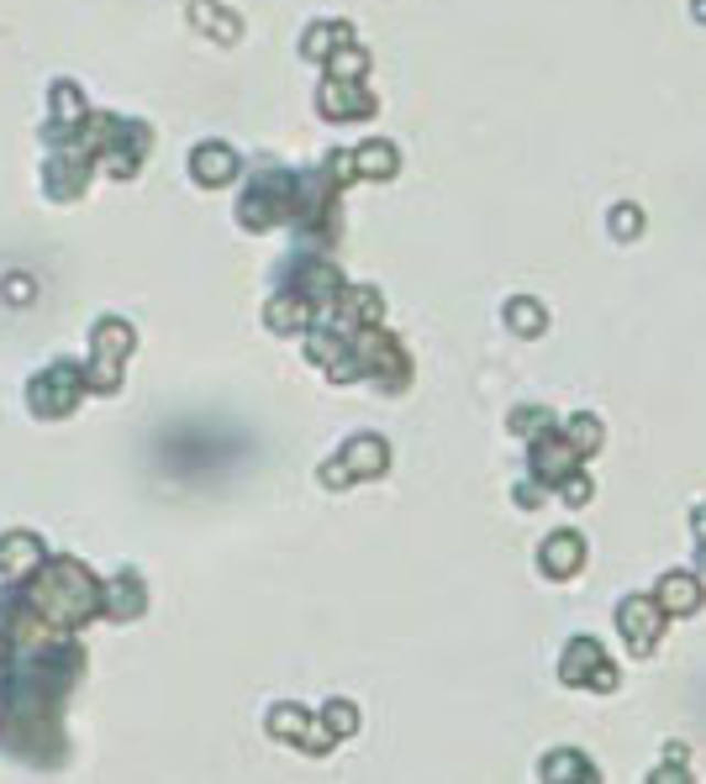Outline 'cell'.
Returning <instances> with one entry per match:
<instances>
[{
    "instance_id": "cell-1",
    "label": "cell",
    "mask_w": 706,
    "mask_h": 784,
    "mask_svg": "<svg viewBox=\"0 0 706 784\" xmlns=\"http://www.w3.org/2000/svg\"><path fill=\"white\" fill-rule=\"evenodd\" d=\"M22 590L37 606V617L58 632H74L90 617H100V579L79 558H48L32 579H22Z\"/></svg>"
},
{
    "instance_id": "cell-2",
    "label": "cell",
    "mask_w": 706,
    "mask_h": 784,
    "mask_svg": "<svg viewBox=\"0 0 706 784\" xmlns=\"http://www.w3.org/2000/svg\"><path fill=\"white\" fill-rule=\"evenodd\" d=\"M295 216V174L291 168H259L238 195V227L269 232V227H291Z\"/></svg>"
},
{
    "instance_id": "cell-3",
    "label": "cell",
    "mask_w": 706,
    "mask_h": 784,
    "mask_svg": "<svg viewBox=\"0 0 706 784\" xmlns=\"http://www.w3.org/2000/svg\"><path fill=\"white\" fill-rule=\"evenodd\" d=\"M348 348L359 358L365 380L380 384L385 395H401V390L412 384V358H406V348H401L385 327H359V333H348Z\"/></svg>"
},
{
    "instance_id": "cell-4",
    "label": "cell",
    "mask_w": 706,
    "mask_h": 784,
    "mask_svg": "<svg viewBox=\"0 0 706 784\" xmlns=\"http://www.w3.org/2000/svg\"><path fill=\"white\" fill-rule=\"evenodd\" d=\"M96 164L106 174H117V179H132L138 168H143L148 148H153V132H148V121H132V117H96Z\"/></svg>"
},
{
    "instance_id": "cell-5",
    "label": "cell",
    "mask_w": 706,
    "mask_h": 784,
    "mask_svg": "<svg viewBox=\"0 0 706 784\" xmlns=\"http://www.w3.org/2000/svg\"><path fill=\"white\" fill-rule=\"evenodd\" d=\"M79 395H90L85 390V363H74V358H53L43 374H32L26 384V405H32V416H43V422H58V416H69Z\"/></svg>"
},
{
    "instance_id": "cell-6",
    "label": "cell",
    "mask_w": 706,
    "mask_h": 784,
    "mask_svg": "<svg viewBox=\"0 0 706 784\" xmlns=\"http://www.w3.org/2000/svg\"><path fill=\"white\" fill-rule=\"evenodd\" d=\"M560 679L575 689H617V664L607 658V647L596 638H569L564 642V658H560Z\"/></svg>"
},
{
    "instance_id": "cell-7",
    "label": "cell",
    "mask_w": 706,
    "mask_h": 784,
    "mask_svg": "<svg viewBox=\"0 0 706 784\" xmlns=\"http://www.w3.org/2000/svg\"><path fill=\"white\" fill-rule=\"evenodd\" d=\"M664 621H670V611L659 606L654 595H628V600L617 606V632H622V642L633 647L638 658L659 647V638H664Z\"/></svg>"
},
{
    "instance_id": "cell-8",
    "label": "cell",
    "mask_w": 706,
    "mask_h": 784,
    "mask_svg": "<svg viewBox=\"0 0 706 784\" xmlns=\"http://www.w3.org/2000/svg\"><path fill=\"white\" fill-rule=\"evenodd\" d=\"M280 285L295 290V295H306V301L317 306V322H322V311L338 301L343 274H338V269H333L327 259H291L285 269H280Z\"/></svg>"
},
{
    "instance_id": "cell-9",
    "label": "cell",
    "mask_w": 706,
    "mask_h": 784,
    "mask_svg": "<svg viewBox=\"0 0 706 784\" xmlns=\"http://www.w3.org/2000/svg\"><path fill=\"white\" fill-rule=\"evenodd\" d=\"M269 732L285 737V742H295L301 753H312V759H322V753H333L338 748V737L327 732V721H312V716L301 711V706H274L269 711Z\"/></svg>"
},
{
    "instance_id": "cell-10",
    "label": "cell",
    "mask_w": 706,
    "mask_h": 784,
    "mask_svg": "<svg viewBox=\"0 0 706 784\" xmlns=\"http://www.w3.org/2000/svg\"><path fill=\"white\" fill-rule=\"evenodd\" d=\"M317 111L327 121H365L380 111V100L365 90V79H322V90H317Z\"/></svg>"
},
{
    "instance_id": "cell-11",
    "label": "cell",
    "mask_w": 706,
    "mask_h": 784,
    "mask_svg": "<svg viewBox=\"0 0 706 784\" xmlns=\"http://www.w3.org/2000/svg\"><path fill=\"white\" fill-rule=\"evenodd\" d=\"M528 464H533V479H543L548 490H560V479L580 469V453H575V443L554 427V432H543V437L528 443Z\"/></svg>"
},
{
    "instance_id": "cell-12",
    "label": "cell",
    "mask_w": 706,
    "mask_h": 784,
    "mask_svg": "<svg viewBox=\"0 0 706 784\" xmlns=\"http://www.w3.org/2000/svg\"><path fill=\"white\" fill-rule=\"evenodd\" d=\"M148 590H143V574L138 569H117L111 579H100V611L111 621H132L143 617Z\"/></svg>"
},
{
    "instance_id": "cell-13",
    "label": "cell",
    "mask_w": 706,
    "mask_h": 784,
    "mask_svg": "<svg viewBox=\"0 0 706 784\" xmlns=\"http://www.w3.org/2000/svg\"><path fill=\"white\" fill-rule=\"evenodd\" d=\"M43 564H48V553H43V543H37L32 532H6V537H0V574H6V579L22 585V579H32Z\"/></svg>"
},
{
    "instance_id": "cell-14",
    "label": "cell",
    "mask_w": 706,
    "mask_h": 784,
    "mask_svg": "<svg viewBox=\"0 0 706 784\" xmlns=\"http://www.w3.org/2000/svg\"><path fill=\"white\" fill-rule=\"evenodd\" d=\"M537 564H543V574L548 579H575L585 564V543L580 532H548L543 537V547H537Z\"/></svg>"
},
{
    "instance_id": "cell-15",
    "label": "cell",
    "mask_w": 706,
    "mask_h": 784,
    "mask_svg": "<svg viewBox=\"0 0 706 784\" xmlns=\"http://www.w3.org/2000/svg\"><path fill=\"white\" fill-rule=\"evenodd\" d=\"M264 322H269V333L295 337V333H306V327H317V306H312L306 295H295V290L280 285V295H274L264 311Z\"/></svg>"
},
{
    "instance_id": "cell-16",
    "label": "cell",
    "mask_w": 706,
    "mask_h": 784,
    "mask_svg": "<svg viewBox=\"0 0 706 784\" xmlns=\"http://www.w3.org/2000/svg\"><path fill=\"white\" fill-rule=\"evenodd\" d=\"M90 121V106H85V96H79V85H69V79H58L53 85V127H48V143H69L74 132Z\"/></svg>"
},
{
    "instance_id": "cell-17",
    "label": "cell",
    "mask_w": 706,
    "mask_h": 784,
    "mask_svg": "<svg viewBox=\"0 0 706 784\" xmlns=\"http://www.w3.org/2000/svg\"><path fill=\"white\" fill-rule=\"evenodd\" d=\"M191 174H195V185L221 190V185H232V179H238V153H232L227 143H200L191 153Z\"/></svg>"
},
{
    "instance_id": "cell-18",
    "label": "cell",
    "mask_w": 706,
    "mask_h": 784,
    "mask_svg": "<svg viewBox=\"0 0 706 784\" xmlns=\"http://www.w3.org/2000/svg\"><path fill=\"white\" fill-rule=\"evenodd\" d=\"M654 600L670 611V617H696V611L706 606L702 579H696V574H685V569L664 574V579H659V590H654Z\"/></svg>"
},
{
    "instance_id": "cell-19",
    "label": "cell",
    "mask_w": 706,
    "mask_h": 784,
    "mask_svg": "<svg viewBox=\"0 0 706 784\" xmlns=\"http://www.w3.org/2000/svg\"><path fill=\"white\" fill-rule=\"evenodd\" d=\"M343 464H348V475L354 479H380L390 469V448H385V437H374V432H365V437H354L348 448L338 453Z\"/></svg>"
},
{
    "instance_id": "cell-20",
    "label": "cell",
    "mask_w": 706,
    "mask_h": 784,
    "mask_svg": "<svg viewBox=\"0 0 706 784\" xmlns=\"http://www.w3.org/2000/svg\"><path fill=\"white\" fill-rule=\"evenodd\" d=\"M537 780H548V784H596L601 774H596V763L585 759V753L560 748V753H548V759L537 763Z\"/></svg>"
},
{
    "instance_id": "cell-21",
    "label": "cell",
    "mask_w": 706,
    "mask_h": 784,
    "mask_svg": "<svg viewBox=\"0 0 706 784\" xmlns=\"http://www.w3.org/2000/svg\"><path fill=\"white\" fill-rule=\"evenodd\" d=\"M395 168H401V153H395V143H385V138L354 148V174H359V179H390Z\"/></svg>"
},
{
    "instance_id": "cell-22",
    "label": "cell",
    "mask_w": 706,
    "mask_h": 784,
    "mask_svg": "<svg viewBox=\"0 0 706 784\" xmlns=\"http://www.w3.org/2000/svg\"><path fill=\"white\" fill-rule=\"evenodd\" d=\"M90 342H96V353L122 358V363H127V353H132L138 333H132V322H122V316H100L96 333H90Z\"/></svg>"
},
{
    "instance_id": "cell-23",
    "label": "cell",
    "mask_w": 706,
    "mask_h": 784,
    "mask_svg": "<svg viewBox=\"0 0 706 784\" xmlns=\"http://www.w3.org/2000/svg\"><path fill=\"white\" fill-rule=\"evenodd\" d=\"M191 22L200 26V32H211L217 43H238V32H243L238 17H232V11H221L217 0H191Z\"/></svg>"
},
{
    "instance_id": "cell-24",
    "label": "cell",
    "mask_w": 706,
    "mask_h": 784,
    "mask_svg": "<svg viewBox=\"0 0 706 784\" xmlns=\"http://www.w3.org/2000/svg\"><path fill=\"white\" fill-rule=\"evenodd\" d=\"M343 43H354V26H348V22H312V32H306L301 53H306V58H317V64H327V53L343 48Z\"/></svg>"
},
{
    "instance_id": "cell-25",
    "label": "cell",
    "mask_w": 706,
    "mask_h": 784,
    "mask_svg": "<svg viewBox=\"0 0 706 784\" xmlns=\"http://www.w3.org/2000/svg\"><path fill=\"white\" fill-rule=\"evenodd\" d=\"M507 327H512L517 337H543V327H548V311L537 306L533 295H517V301H507Z\"/></svg>"
},
{
    "instance_id": "cell-26",
    "label": "cell",
    "mask_w": 706,
    "mask_h": 784,
    "mask_svg": "<svg viewBox=\"0 0 706 784\" xmlns=\"http://www.w3.org/2000/svg\"><path fill=\"white\" fill-rule=\"evenodd\" d=\"M343 353H348V337L343 333H333V327H306V358H312L317 369H333Z\"/></svg>"
},
{
    "instance_id": "cell-27",
    "label": "cell",
    "mask_w": 706,
    "mask_h": 784,
    "mask_svg": "<svg viewBox=\"0 0 706 784\" xmlns=\"http://www.w3.org/2000/svg\"><path fill=\"white\" fill-rule=\"evenodd\" d=\"M85 390L90 395H117L122 390V358H106V353L90 358L85 363Z\"/></svg>"
},
{
    "instance_id": "cell-28",
    "label": "cell",
    "mask_w": 706,
    "mask_h": 784,
    "mask_svg": "<svg viewBox=\"0 0 706 784\" xmlns=\"http://www.w3.org/2000/svg\"><path fill=\"white\" fill-rule=\"evenodd\" d=\"M564 437L575 443L580 458H590V453H601V443H607V427H601L590 411H580V416H569V422H564Z\"/></svg>"
},
{
    "instance_id": "cell-29",
    "label": "cell",
    "mask_w": 706,
    "mask_h": 784,
    "mask_svg": "<svg viewBox=\"0 0 706 784\" xmlns=\"http://www.w3.org/2000/svg\"><path fill=\"white\" fill-rule=\"evenodd\" d=\"M554 427H560V416H554L548 405H517L512 411V432L517 437H528V443L543 437V432H554Z\"/></svg>"
},
{
    "instance_id": "cell-30",
    "label": "cell",
    "mask_w": 706,
    "mask_h": 784,
    "mask_svg": "<svg viewBox=\"0 0 706 784\" xmlns=\"http://www.w3.org/2000/svg\"><path fill=\"white\" fill-rule=\"evenodd\" d=\"M327 74L333 79H365L369 74V53L359 43H343V48L327 53Z\"/></svg>"
},
{
    "instance_id": "cell-31",
    "label": "cell",
    "mask_w": 706,
    "mask_h": 784,
    "mask_svg": "<svg viewBox=\"0 0 706 784\" xmlns=\"http://www.w3.org/2000/svg\"><path fill=\"white\" fill-rule=\"evenodd\" d=\"M322 721H327V732L338 737H354L359 732V711H354V706H348V700H327V711H322Z\"/></svg>"
},
{
    "instance_id": "cell-32",
    "label": "cell",
    "mask_w": 706,
    "mask_h": 784,
    "mask_svg": "<svg viewBox=\"0 0 706 784\" xmlns=\"http://www.w3.org/2000/svg\"><path fill=\"white\" fill-rule=\"evenodd\" d=\"M554 496H560L564 505H585V500L596 496V484H590V475H580V469H575V475L560 479V490H554Z\"/></svg>"
},
{
    "instance_id": "cell-33",
    "label": "cell",
    "mask_w": 706,
    "mask_h": 784,
    "mask_svg": "<svg viewBox=\"0 0 706 784\" xmlns=\"http://www.w3.org/2000/svg\"><path fill=\"white\" fill-rule=\"evenodd\" d=\"M611 232L622 242H633L638 232H643V211H638V206H617V211H611Z\"/></svg>"
},
{
    "instance_id": "cell-34",
    "label": "cell",
    "mask_w": 706,
    "mask_h": 784,
    "mask_svg": "<svg viewBox=\"0 0 706 784\" xmlns=\"http://www.w3.org/2000/svg\"><path fill=\"white\" fill-rule=\"evenodd\" d=\"M554 496V490H548V484H543V479H522V484H517L512 490V500L517 505H522V511H537V505H543V500Z\"/></svg>"
},
{
    "instance_id": "cell-35",
    "label": "cell",
    "mask_w": 706,
    "mask_h": 784,
    "mask_svg": "<svg viewBox=\"0 0 706 784\" xmlns=\"http://www.w3.org/2000/svg\"><path fill=\"white\" fill-rule=\"evenodd\" d=\"M322 168H327L338 185H354V179H359V174H354V153H333V159H327Z\"/></svg>"
},
{
    "instance_id": "cell-36",
    "label": "cell",
    "mask_w": 706,
    "mask_h": 784,
    "mask_svg": "<svg viewBox=\"0 0 706 784\" xmlns=\"http://www.w3.org/2000/svg\"><path fill=\"white\" fill-rule=\"evenodd\" d=\"M348 464H343V458H333V464H322V484H327V490H343V484H348Z\"/></svg>"
},
{
    "instance_id": "cell-37",
    "label": "cell",
    "mask_w": 706,
    "mask_h": 784,
    "mask_svg": "<svg viewBox=\"0 0 706 784\" xmlns=\"http://www.w3.org/2000/svg\"><path fill=\"white\" fill-rule=\"evenodd\" d=\"M6 301H32V280H6Z\"/></svg>"
},
{
    "instance_id": "cell-38",
    "label": "cell",
    "mask_w": 706,
    "mask_h": 784,
    "mask_svg": "<svg viewBox=\"0 0 706 784\" xmlns=\"http://www.w3.org/2000/svg\"><path fill=\"white\" fill-rule=\"evenodd\" d=\"M654 780H659V784H675V780H691V774H681V769H675V763H670V769H659Z\"/></svg>"
},
{
    "instance_id": "cell-39",
    "label": "cell",
    "mask_w": 706,
    "mask_h": 784,
    "mask_svg": "<svg viewBox=\"0 0 706 784\" xmlns=\"http://www.w3.org/2000/svg\"><path fill=\"white\" fill-rule=\"evenodd\" d=\"M691 526H696V543L706 547V505H702V511H696V522H691Z\"/></svg>"
},
{
    "instance_id": "cell-40",
    "label": "cell",
    "mask_w": 706,
    "mask_h": 784,
    "mask_svg": "<svg viewBox=\"0 0 706 784\" xmlns=\"http://www.w3.org/2000/svg\"><path fill=\"white\" fill-rule=\"evenodd\" d=\"M696 17H702V22H706V0H696Z\"/></svg>"
}]
</instances>
